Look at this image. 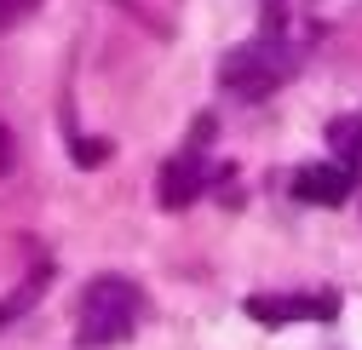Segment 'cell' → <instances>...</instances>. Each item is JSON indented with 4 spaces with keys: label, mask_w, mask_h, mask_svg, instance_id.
<instances>
[{
    "label": "cell",
    "mask_w": 362,
    "mask_h": 350,
    "mask_svg": "<svg viewBox=\"0 0 362 350\" xmlns=\"http://www.w3.org/2000/svg\"><path fill=\"white\" fill-rule=\"evenodd\" d=\"M247 316L270 322V327H282V322H328V316H339V298L334 293H253Z\"/></svg>",
    "instance_id": "3"
},
{
    "label": "cell",
    "mask_w": 362,
    "mask_h": 350,
    "mask_svg": "<svg viewBox=\"0 0 362 350\" xmlns=\"http://www.w3.org/2000/svg\"><path fill=\"white\" fill-rule=\"evenodd\" d=\"M12 167V144H6V133H0V172Z\"/></svg>",
    "instance_id": "9"
},
{
    "label": "cell",
    "mask_w": 362,
    "mask_h": 350,
    "mask_svg": "<svg viewBox=\"0 0 362 350\" xmlns=\"http://www.w3.org/2000/svg\"><path fill=\"white\" fill-rule=\"evenodd\" d=\"M144 322V287L127 276H93L75 304V339L86 350H110Z\"/></svg>",
    "instance_id": "1"
},
{
    "label": "cell",
    "mask_w": 362,
    "mask_h": 350,
    "mask_svg": "<svg viewBox=\"0 0 362 350\" xmlns=\"http://www.w3.org/2000/svg\"><path fill=\"white\" fill-rule=\"evenodd\" d=\"M328 150H334L339 167L362 172V115H339V121L328 126Z\"/></svg>",
    "instance_id": "6"
},
{
    "label": "cell",
    "mask_w": 362,
    "mask_h": 350,
    "mask_svg": "<svg viewBox=\"0 0 362 350\" xmlns=\"http://www.w3.org/2000/svg\"><path fill=\"white\" fill-rule=\"evenodd\" d=\"M35 6H40V0H0V29H6V23H23Z\"/></svg>",
    "instance_id": "7"
},
{
    "label": "cell",
    "mask_w": 362,
    "mask_h": 350,
    "mask_svg": "<svg viewBox=\"0 0 362 350\" xmlns=\"http://www.w3.org/2000/svg\"><path fill=\"white\" fill-rule=\"evenodd\" d=\"M75 155H81V167H98V155H104V144H75Z\"/></svg>",
    "instance_id": "8"
},
{
    "label": "cell",
    "mask_w": 362,
    "mask_h": 350,
    "mask_svg": "<svg viewBox=\"0 0 362 350\" xmlns=\"http://www.w3.org/2000/svg\"><path fill=\"white\" fill-rule=\"evenodd\" d=\"M293 52L282 47V40H247V47H236V52H224V64H218V80L230 86V92H242V98H264L270 86H282L288 75H293Z\"/></svg>",
    "instance_id": "2"
},
{
    "label": "cell",
    "mask_w": 362,
    "mask_h": 350,
    "mask_svg": "<svg viewBox=\"0 0 362 350\" xmlns=\"http://www.w3.org/2000/svg\"><path fill=\"white\" fill-rule=\"evenodd\" d=\"M213 184V172H207V161L196 155V150H185V155H173L167 167H161V207L167 212H178V207H190L202 190Z\"/></svg>",
    "instance_id": "5"
},
{
    "label": "cell",
    "mask_w": 362,
    "mask_h": 350,
    "mask_svg": "<svg viewBox=\"0 0 362 350\" xmlns=\"http://www.w3.org/2000/svg\"><path fill=\"white\" fill-rule=\"evenodd\" d=\"M351 190H356V172L339 161H310L293 172V201H305V207H345Z\"/></svg>",
    "instance_id": "4"
}]
</instances>
